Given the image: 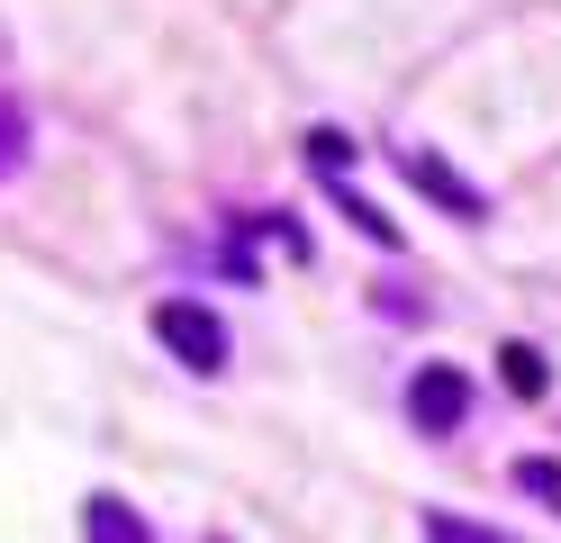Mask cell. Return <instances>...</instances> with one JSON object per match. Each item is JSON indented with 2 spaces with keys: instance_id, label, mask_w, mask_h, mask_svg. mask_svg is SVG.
I'll list each match as a JSON object with an SVG mask.
<instances>
[{
  "instance_id": "cell-8",
  "label": "cell",
  "mask_w": 561,
  "mask_h": 543,
  "mask_svg": "<svg viewBox=\"0 0 561 543\" xmlns=\"http://www.w3.org/2000/svg\"><path fill=\"white\" fill-rule=\"evenodd\" d=\"M308 163H318L327 181H344V172H354V145H344L335 127H308Z\"/></svg>"
},
{
  "instance_id": "cell-4",
  "label": "cell",
  "mask_w": 561,
  "mask_h": 543,
  "mask_svg": "<svg viewBox=\"0 0 561 543\" xmlns=\"http://www.w3.org/2000/svg\"><path fill=\"white\" fill-rule=\"evenodd\" d=\"M82 543H154V534H146V517H136L127 498H91L82 507Z\"/></svg>"
},
{
  "instance_id": "cell-2",
  "label": "cell",
  "mask_w": 561,
  "mask_h": 543,
  "mask_svg": "<svg viewBox=\"0 0 561 543\" xmlns=\"http://www.w3.org/2000/svg\"><path fill=\"white\" fill-rule=\"evenodd\" d=\"M471 417V372H453V362H426V372L408 381V426L416 434H453Z\"/></svg>"
},
{
  "instance_id": "cell-5",
  "label": "cell",
  "mask_w": 561,
  "mask_h": 543,
  "mask_svg": "<svg viewBox=\"0 0 561 543\" xmlns=\"http://www.w3.org/2000/svg\"><path fill=\"white\" fill-rule=\"evenodd\" d=\"M499 372H507V389H516V398H543V381H552L535 344H499Z\"/></svg>"
},
{
  "instance_id": "cell-7",
  "label": "cell",
  "mask_w": 561,
  "mask_h": 543,
  "mask_svg": "<svg viewBox=\"0 0 561 543\" xmlns=\"http://www.w3.org/2000/svg\"><path fill=\"white\" fill-rule=\"evenodd\" d=\"M426 543H516V534H499V525H471V517H426Z\"/></svg>"
},
{
  "instance_id": "cell-6",
  "label": "cell",
  "mask_w": 561,
  "mask_h": 543,
  "mask_svg": "<svg viewBox=\"0 0 561 543\" xmlns=\"http://www.w3.org/2000/svg\"><path fill=\"white\" fill-rule=\"evenodd\" d=\"M19 155H27V109H19L10 91H0V181L19 172Z\"/></svg>"
},
{
  "instance_id": "cell-1",
  "label": "cell",
  "mask_w": 561,
  "mask_h": 543,
  "mask_svg": "<svg viewBox=\"0 0 561 543\" xmlns=\"http://www.w3.org/2000/svg\"><path fill=\"white\" fill-rule=\"evenodd\" d=\"M154 336L191 362V372H227V326H218V308H199V299H163L154 308Z\"/></svg>"
},
{
  "instance_id": "cell-3",
  "label": "cell",
  "mask_w": 561,
  "mask_h": 543,
  "mask_svg": "<svg viewBox=\"0 0 561 543\" xmlns=\"http://www.w3.org/2000/svg\"><path fill=\"white\" fill-rule=\"evenodd\" d=\"M399 172H408V181H416V191H426L435 208H453V217H471V227L489 217V191H471V181L453 172L444 155H399Z\"/></svg>"
}]
</instances>
